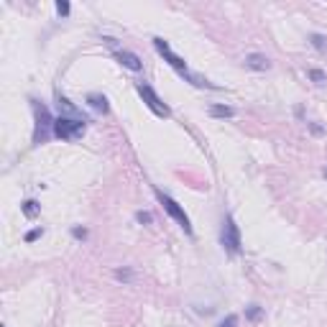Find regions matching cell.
<instances>
[{
  "mask_svg": "<svg viewBox=\"0 0 327 327\" xmlns=\"http://www.w3.org/2000/svg\"><path fill=\"white\" fill-rule=\"evenodd\" d=\"M322 174H325V179H327V166H325V169H322Z\"/></svg>",
  "mask_w": 327,
  "mask_h": 327,
  "instance_id": "7402d4cb",
  "label": "cell"
},
{
  "mask_svg": "<svg viewBox=\"0 0 327 327\" xmlns=\"http://www.w3.org/2000/svg\"><path fill=\"white\" fill-rule=\"evenodd\" d=\"M72 235L77 238V241H87L90 233H87V227H72Z\"/></svg>",
  "mask_w": 327,
  "mask_h": 327,
  "instance_id": "ffe728a7",
  "label": "cell"
},
{
  "mask_svg": "<svg viewBox=\"0 0 327 327\" xmlns=\"http://www.w3.org/2000/svg\"><path fill=\"white\" fill-rule=\"evenodd\" d=\"M261 317H263V307L261 304H248V307H245V320L258 322Z\"/></svg>",
  "mask_w": 327,
  "mask_h": 327,
  "instance_id": "9a60e30c",
  "label": "cell"
},
{
  "mask_svg": "<svg viewBox=\"0 0 327 327\" xmlns=\"http://www.w3.org/2000/svg\"><path fill=\"white\" fill-rule=\"evenodd\" d=\"M21 212L28 217V220H34V217H36L38 212H41V205H38L36 200H26V202L21 205Z\"/></svg>",
  "mask_w": 327,
  "mask_h": 327,
  "instance_id": "8fae6325",
  "label": "cell"
},
{
  "mask_svg": "<svg viewBox=\"0 0 327 327\" xmlns=\"http://www.w3.org/2000/svg\"><path fill=\"white\" fill-rule=\"evenodd\" d=\"M220 245L225 253L241 256L243 253V241H241V227L235 225V217L230 212L223 215V227H220Z\"/></svg>",
  "mask_w": 327,
  "mask_h": 327,
  "instance_id": "3957f363",
  "label": "cell"
},
{
  "mask_svg": "<svg viewBox=\"0 0 327 327\" xmlns=\"http://www.w3.org/2000/svg\"><path fill=\"white\" fill-rule=\"evenodd\" d=\"M310 44H312L320 54H327V36H325V34H310Z\"/></svg>",
  "mask_w": 327,
  "mask_h": 327,
  "instance_id": "7c38bea8",
  "label": "cell"
},
{
  "mask_svg": "<svg viewBox=\"0 0 327 327\" xmlns=\"http://www.w3.org/2000/svg\"><path fill=\"white\" fill-rule=\"evenodd\" d=\"M113 276L118 281H123V284H131L133 279H136V271L133 269H128V266H123V269H115L113 271Z\"/></svg>",
  "mask_w": 327,
  "mask_h": 327,
  "instance_id": "4fadbf2b",
  "label": "cell"
},
{
  "mask_svg": "<svg viewBox=\"0 0 327 327\" xmlns=\"http://www.w3.org/2000/svg\"><path fill=\"white\" fill-rule=\"evenodd\" d=\"M243 67L245 69H251V72H269L271 69V59L266 56V54H248L243 59Z\"/></svg>",
  "mask_w": 327,
  "mask_h": 327,
  "instance_id": "ba28073f",
  "label": "cell"
},
{
  "mask_svg": "<svg viewBox=\"0 0 327 327\" xmlns=\"http://www.w3.org/2000/svg\"><path fill=\"white\" fill-rule=\"evenodd\" d=\"M41 235H44V227H34V230H28V233H26L23 241H26V243H34V241H38Z\"/></svg>",
  "mask_w": 327,
  "mask_h": 327,
  "instance_id": "e0dca14e",
  "label": "cell"
},
{
  "mask_svg": "<svg viewBox=\"0 0 327 327\" xmlns=\"http://www.w3.org/2000/svg\"><path fill=\"white\" fill-rule=\"evenodd\" d=\"M307 77H310L317 87H325V85H327V74L322 72V69H314V67L307 69Z\"/></svg>",
  "mask_w": 327,
  "mask_h": 327,
  "instance_id": "5bb4252c",
  "label": "cell"
},
{
  "mask_svg": "<svg viewBox=\"0 0 327 327\" xmlns=\"http://www.w3.org/2000/svg\"><path fill=\"white\" fill-rule=\"evenodd\" d=\"M154 194H156V200L161 202V207H164V210L169 212V217H174V220H176V225H179L187 235H194V230H192V223H189V217H187L184 207H182L179 202H176L174 197H169L166 192H161L158 187H154Z\"/></svg>",
  "mask_w": 327,
  "mask_h": 327,
  "instance_id": "277c9868",
  "label": "cell"
},
{
  "mask_svg": "<svg viewBox=\"0 0 327 327\" xmlns=\"http://www.w3.org/2000/svg\"><path fill=\"white\" fill-rule=\"evenodd\" d=\"M87 105H90L95 113H100V115H107V113H110L107 97H105V95H100V92H90V95H87Z\"/></svg>",
  "mask_w": 327,
  "mask_h": 327,
  "instance_id": "9c48e42d",
  "label": "cell"
},
{
  "mask_svg": "<svg viewBox=\"0 0 327 327\" xmlns=\"http://www.w3.org/2000/svg\"><path fill=\"white\" fill-rule=\"evenodd\" d=\"M69 11H72V5H69L67 0H56V13H59V16L67 18V16H69Z\"/></svg>",
  "mask_w": 327,
  "mask_h": 327,
  "instance_id": "ac0fdd59",
  "label": "cell"
},
{
  "mask_svg": "<svg viewBox=\"0 0 327 327\" xmlns=\"http://www.w3.org/2000/svg\"><path fill=\"white\" fill-rule=\"evenodd\" d=\"M307 125H310V131H312L314 136H322V133H325L322 128H320V125H314V123H307Z\"/></svg>",
  "mask_w": 327,
  "mask_h": 327,
  "instance_id": "44dd1931",
  "label": "cell"
},
{
  "mask_svg": "<svg viewBox=\"0 0 327 327\" xmlns=\"http://www.w3.org/2000/svg\"><path fill=\"white\" fill-rule=\"evenodd\" d=\"M210 115H212V118H233V115H235V107L215 103V105H210Z\"/></svg>",
  "mask_w": 327,
  "mask_h": 327,
  "instance_id": "30bf717a",
  "label": "cell"
},
{
  "mask_svg": "<svg viewBox=\"0 0 327 327\" xmlns=\"http://www.w3.org/2000/svg\"><path fill=\"white\" fill-rule=\"evenodd\" d=\"M0 327H5V325H0Z\"/></svg>",
  "mask_w": 327,
  "mask_h": 327,
  "instance_id": "603a6c76",
  "label": "cell"
},
{
  "mask_svg": "<svg viewBox=\"0 0 327 327\" xmlns=\"http://www.w3.org/2000/svg\"><path fill=\"white\" fill-rule=\"evenodd\" d=\"M113 56L120 62L125 69H131V72H141L143 69V62H141V56L138 54H133V52H128V49H115L113 52Z\"/></svg>",
  "mask_w": 327,
  "mask_h": 327,
  "instance_id": "52a82bcc",
  "label": "cell"
},
{
  "mask_svg": "<svg viewBox=\"0 0 327 327\" xmlns=\"http://www.w3.org/2000/svg\"><path fill=\"white\" fill-rule=\"evenodd\" d=\"M31 110H34V120H36L34 123V146H41L54 136V120L56 118L49 113V107L41 100H36V97H31Z\"/></svg>",
  "mask_w": 327,
  "mask_h": 327,
  "instance_id": "7a4b0ae2",
  "label": "cell"
},
{
  "mask_svg": "<svg viewBox=\"0 0 327 327\" xmlns=\"http://www.w3.org/2000/svg\"><path fill=\"white\" fill-rule=\"evenodd\" d=\"M151 41H154V49H156V52L164 56V62L169 64L172 69H176V74H179L182 79H187V82H192L194 87H200V90H220V87H217V85L207 82L205 77H200V74H192L189 69H187V62H184V59H182V56H176V54L172 52L169 41H164L161 36H154Z\"/></svg>",
  "mask_w": 327,
  "mask_h": 327,
  "instance_id": "6da1fadb",
  "label": "cell"
},
{
  "mask_svg": "<svg viewBox=\"0 0 327 327\" xmlns=\"http://www.w3.org/2000/svg\"><path fill=\"white\" fill-rule=\"evenodd\" d=\"M136 220L141 223V225H151V223H154V215L148 212V210H138V212H136Z\"/></svg>",
  "mask_w": 327,
  "mask_h": 327,
  "instance_id": "2e32d148",
  "label": "cell"
},
{
  "mask_svg": "<svg viewBox=\"0 0 327 327\" xmlns=\"http://www.w3.org/2000/svg\"><path fill=\"white\" fill-rule=\"evenodd\" d=\"M136 92L143 97V103H146V107L151 110L154 115H158V118H169L172 115V110H169V105H166L161 97L156 95V90L151 85H146V82H136Z\"/></svg>",
  "mask_w": 327,
  "mask_h": 327,
  "instance_id": "8992f818",
  "label": "cell"
},
{
  "mask_svg": "<svg viewBox=\"0 0 327 327\" xmlns=\"http://www.w3.org/2000/svg\"><path fill=\"white\" fill-rule=\"evenodd\" d=\"M235 325H238V314H227L225 320H220L217 327H235Z\"/></svg>",
  "mask_w": 327,
  "mask_h": 327,
  "instance_id": "d6986e66",
  "label": "cell"
},
{
  "mask_svg": "<svg viewBox=\"0 0 327 327\" xmlns=\"http://www.w3.org/2000/svg\"><path fill=\"white\" fill-rule=\"evenodd\" d=\"M85 118H72V115H59L54 120V138L62 141H77L85 133Z\"/></svg>",
  "mask_w": 327,
  "mask_h": 327,
  "instance_id": "5b68a950",
  "label": "cell"
}]
</instances>
